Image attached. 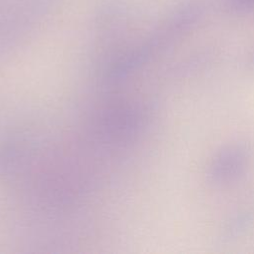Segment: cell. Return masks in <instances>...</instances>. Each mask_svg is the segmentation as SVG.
I'll return each mask as SVG.
<instances>
[{
	"label": "cell",
	"mask_w": 254,
	"mask_h": 254,
	"mask_svg": "<svg viewBox=\"0 0 254 254\" xmlns=\"http://www.w3.org/2000/svg\"><path fill=\"white\" fill-rule=\"evenodd\" d=\"M238 150H233L221 155L214 168V174L218 177H228L239 172L240 166L243 163V154L237 152Z\"/></svg>",
	"instance_id": "cell-1"
},
{
	"label": "cell",
	"mask_w": 254,
	"mask_h": 254,
	"mask_svg": "<svg viewBox=\"0 0 254 254\" xmlns=\"http://www.w3.org/2000/svg\"><path fill=\"white\" fill-rule=\"evenodd\" d=\"M230 8L238 11H248L254 9V0H228Z\"/></svg>",
	"instance_id": "cell-2"
}]
</instances>
